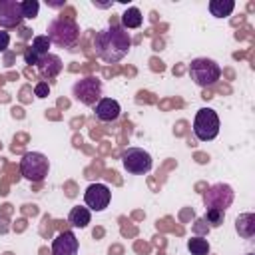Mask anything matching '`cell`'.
<instances>
[{"label": "cell", "mask_w": 255, "mask_h": 255, "mask_svg": "<svg viewBox=\"0 0 255 255\" xmlns=\"http://www.w3.org/2000/svg\"><path fill=\"white\" fill-rule=\"evenodd\" d=\"M131 48V36L118 24H110L94 36V50L106 64H116L128 56Z\"/></svg>", "instance_id": "1"}, {"label": "cell", "mask_w": 255, "mask_h": 255, "mask_svg": "<svg viewBox=\"0 0 255 255\" xmlns=\"http://www.w3.org/2000/svg\"><path fill=\"white\" fill-rule=\"evenodd\" d=\"M48 40L60 48H72L78 40H80V26L76 24V20L72 18H54L48 24Z\"/></svg>", "instance_id": "2"}, {"label": "cell", "mask_w": 255, "mask_h": 255, "mask_svg": "<svg viewBox=\"0 0 255 255\" xmlns=\"http://www.w3.org/2000/svg\"><path fill=\"white\" fill-rule=\"evenodd\" d=\"M189 76L199 88H209L221 78V66L211 58H195L189 64Z\"/></svg>", "instance_id": "3"}, {"label": "cell", "mask_w": 255, "mask_h": 255, "mask_svg": "<svg viewBox=\"0 0 255 255\" xmlns=\"http://www.w3.org/2000/svg\"><path fill=\"white\" fill-rule=\"evenodd\" d=\"M48 171H50V161H48V157L44 153L28 151V153L22 155V159H20V173L28 181L40 183V181L46 179Z\"/></svg>", "instance_id": "4"}, {"label": "cell", "mask_w": 255, "mask_h": 255, "mask_svg": "<svg viewBox=\"0 0 255 255\" xmlns=\"http://www.w3.org/2000/svg\"><path fill=\"white\" fill-rule=\"evenodd\" d=\"M193 133L199 141H211L219 135V116L211 108H199L193 118Z\"/></svg>", "instance_id": "5"}, {"label": "cell", "mask_w": 255, "mask_h": 255, "mask_svg": "<svg viewBox=\"0 0 255 255\" xmlns=\"http://www.w3.org/2000/svg\"><path fill=\"white\" fill-rule=\"evenodd\" d=\"M122 165L126 171H129L133 175H143L153 167V159H151L149 151H145L141 147H128L122 153Z\"/></svg>", "instance_id": "6"}, {"label": "cell", "mask_w": 255, "mask_h": 255, "mask_svg": "<svg viewBox=\"0 0 255 255\" xmlns=\"http://www.w3.org/2000/svg\"><path fill=\"white\" fill-rule=\"evenodd\" d=\"M235 199V191L229 183H213L211 187H207V191L203 193V203L205 209H219L225 211L227 207H231Z\"/></svg>", "instance_id": "7"}, {"label": "cell", "mask_w": 255, "mask_h": 255, "mask_svg": "<svg viewBox=\"0 0 255 255\" xmlns=\"http://www.w3.org/2000/svg\"><path fill=\"white\" fill-rule=\"evenodd\" d=\"M72 92L80 104L96 106V102L102 98V80H98L96 76H86L74 84Z\"/></svg>", "instance_id": "8"}, {"label": "cell", "mask_w": 255, "mask_h": 255, "mask_svg": "<svg viewBox=\"0 0 255 255\" xmlns=\"http://www.w3.org/2000/svg\"><path fill=\"white\" fill-rule=\"evenodd\" d=\"M112 201V191L106 183H92L84 193V203L90 211H104Z\"/></svg>", "instance_id": "9"}, {"label": "cell", "mask_w": 255, "mask_h": 255, "mask_svg": "<svg viewBox=\"0 0 255 255\" xmlns=\"http://www.w3.org/2000/svg\"><path fill=\"white\" fill-rule=\"evenodd\" d=\"M22 8L18 0H0V26L18 28L22 24Z\"/></svg>", "instance_id": "10"}, {"label": "cell", "mask_w": 255, "mask_h": 255, "mask_svg": "<svg viewBox=\"0 0 255 255\" xmlns=\"http://www.w3.org/2000/svg\"><path fill=\"white\" fill-rule=\"evenodd\" d=\"M80 241L74 231H62L52 241V255H78Z\"/></svg>", "instance_id": "11"}, {"label": "cell", "mask_w": 255, "mask_h": 255, "mask_svg": "<svg viewBox=\"0 0 255 255\" xmlns=\"http://www.w3.org/2000/svg\"><path fill=\"white\" fill-rule=\"evenodd\" d=\"M94 114H96V118H98L100 122L110 124V122H116V120L120 118L122 106H120L118 100H114V98H100V100L96 102V106H94Z\"/></svg>", "instance_id": "12"}, {"label": "cell", "mask_w": 255, "mask_h": 255, "mask_svg": "<svg viewBox=\"0 0 255 255\" xmlns=\"http://www.w3.org/2000/svg\"><path fill=\"white\" fill-rule=\"evenodd\" d=\"M36 68H38V72H40L44 78L52 80V78H56V76L62 72L64 64H62V58H60V56H56V54H46V56H40V58H38Z\"/></svg>", "instance_id": "13"}, {"label": "cell", "mask_w": 255, "mask_h": 255, "mask_svg": "<svg viewBox=\"0 0 255 255\" xmlns=\"http://www.w3.org/2000/svg\"><path fill=\"white\" fill-rule=\"evenodd\" d=\"M235 231L243 239H251L255 235V213H241V215H237Z\"/></svg>", "instance_id": "14"}, {"label": "cell", "mask_w": 255, "mask_h": 255, "mask_svg": "<svg viewBox=\"0 0 255 255\" xmlns=\"http://www.w3.org/2000/svg\"><path fill=\"white\" fill-rule=\"evenodd\" d=\"M68 221H70L72 227L84 229V227H88V223L92 221V211H90L88 207L76 205V207H72V211H70V215H68Z\"/></svg>", "instance_id": "15"}, {"label": "cell", "mask_w": 255, "mask_h": 255, "mask_svg": "<svg viewBox=\"0 0 255 255\" xmlns=\"http://www.w3.org/2000/svg\"><path fill=\"white\" fill-rule=\"evenodd\" d=\"M141 24H143L141 10L135 8V6L126 8V12L122 14V28H124V30H133V28H139Z\"/></svg>", "instance_id": "16"}, {"label": "cell", "mask_w": 255, "mask_h": 255, "mask_svg": "<svg viewBox=\"0 0 255 255\" xmlns=\"http://www.w3.org/2000/svg\"><path fill=\"white\" fill-rule=\"evenodd\" d=\"M233 10H235V2L233 0H211L209 2V12L215 18H227Z\"/></svg>", "instance_id": "17"}, {"label": "cell", "mask_w": 255, "mask_h": 255, "mask_svg": "<svg viewBox=\"0 0 255 255\" xmlns=\"http://www.w3.org/2000/svg\"><path fill=\"white\" fill-rule=\"evenodd\" d=\"M187 249H189L191 255H209V249H211V247H209L207 239L195 235V237L187 239Z\"/></svg>", "instance_id": "18"}, {"label": "cell", "mask_w": 255, "mask_h": 255, "mask_svg": "<svg viewBox=\"0 0 255 255\" xmlns=\"http://www.w3.org/2000/svg\"><path fill=\"white\" fill-rule=\"evenodd\" d=\"M50 46H52V42L48 40V36H46V34H40V36H34V38H32L30 50L40 58V56L50 54Z\"/></svg>", "instance_id": "19"}, {"label": "cell", "mask_w": 255, "mask_h": 255, "mask_svg": "<svg viewBox=\"0 0 255 255\" xmlns=\"http://www.w3.org/2000/svg\"><path fill=\"white\" fill-rule=\"evenodd\" d=\"M20 8H22V18L24 20H32V18L38 16L40 2L38 0H24V2H20Z\"/></svg>", "instance_id": "20"}, {"label": "cell", "mask_w": 255, "mask_h": 255, "mask_svg": "<svg viewBox=\"0 0 255 255\" xmlns=\"http://www.w3.org/2000/svg\"><path fill=\"white\" fill-rule=\"evenodd\" d=\"M211 227H219L225 219V211H219V209H205V217H203Z\"/></svg>", "instance_id": "21"}, {"label": "cell", "mask_w": 255, "mask_h": 255, "mask_svg": "<svg viewBox=\"0 0 255 255\" xmlns=\"http://www.w3.org/2000/svg\"><path fill=\"white\" fill-rule=\"evenodd\" d=\"M48 94H50L48 82H38V84L34 86V96H36V98H46Z\"/></svg>", "instance_id": "22"}, {"label": "cell", "mask_w": 255, "mask_h": 255, "mask_svg": "<svg viewBox=\"0 0 255 255\" xmlns=\"http://www.w3.org/2000/svg\"><path fill=\"white\" fill-rule=\"evenodd\" d=\"M10 46V34L6 30H0V52H6Z\"/></svg>", "instance_id": "23"}, {"label": "cell", "mask_w": 255, "mask_h": 255, "mask_svg": "<svg viewBox=\"0 0 255 255\" xmlns=\"http://www.w3.org/2000/svg\"><path fill=\"white\" fill-rule=\"evenodd\" d=\"M24 60H26V64H34V66H36V62H38V56H36V54H34V52L28 48V50L24 52Z\"/></svg>", "instance_id": "24"}, {"label": "cell", "mask_w": 255, "mask_h": 255, "mask_svg": "<svg viewBox=\"0 0 255 255\" xmlns=\"http://www.w3.org/2000/svg\"><path fill=\"white\" fill-rule=\"evenodd\" d=\"M46 4L50 8H62V6H66V0H46Z\"/></svg>", "instance_id": "25"}, {"label": "cell", "mask_w": 255, "mask_h": 255, "mask_svg": "<svg viewBox=\"0 0 255 255\" xmlns=\"http://www.w3.org/2000/svg\"><path fill=\"white\" fill-rule=\"evenodd\" d=\"M8 231V225H6V219L0 217V233H6Z\"/></svg>", "instance_id": "26"}, {"label": "cell", "mask_w": 255, "mask_h": 255, "mask_svg": "<svg viewBox=\"0 0 255 255\" xmlns=\"http://www.w3.org/2000/svg\"><path fill=\"white\" fill-rule=\"evenodd\" d=\"M247 255H253V253H247Z\"/></svg>", "instance_id": "27"}]
</instances>
